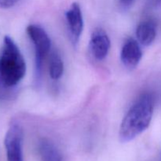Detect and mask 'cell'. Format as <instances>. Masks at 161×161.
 Instances as JSON below:
<instances>
[{
    "mask_svg": "<svg viewBox=\"0 0 161 161\" xmlns=\"http://www.w3.org/2000/svg\"><path fill=\"white\" fill-rule=\"evenodd\" d=\"M154 102L151 94H145L129 109L121 122L119 138L129 142L141 135L150 125L153 115Z\"/></svg>",
    "mask_w": 161,
    "mask_h": 161,
    "instance_id": "6da1fadb",
    "label": "cell"
},
{
    "mask_svg": "<svg viewBox=\"0 0 161 161\" xmlns=\"http://www.w3.org/2000/svg\"><path fill=\"white\" fill-rule=\"evenodd\" d=\"M26 63L16 42L9 36L0 50V89L15 86L25 75Z\"/></svg>",
    "mask_w": 161,
    "mask_h": 161,
    "instance_id": "7a4b0ae2",
    "label": "cell"
},
{
    "mask_svg": "<svg viewBox=\"0 0 161 161\" xmlns=\"http://www.w3.org/2000/svg\"><path fill=\"white\" fill-rule=\"evenodd\" d=\"M26 31L35 47V75L36 81H39L42 75V61L50 51L51 41L45 30L39 25H29Z\"/></svg>",
    "mask_w": 161,
    "mask_h": 161,
    "instance_id": "3957f363",
    "label": "cell"
},
{
    "mask_svg": "<svg viewBox=\"0 0 161 161\" xmlns=\"http://www.w3.org/2000/svg\"><path fill=\"white\" fill-rule=\"evenodd\" d=\"M23 129L20 124L16 122L12 123L6 131L4 139L7 161H23Z\"/></svg>",
    "mask_w": 161,
    "mask_h": 161,
    "instance_id": "277c9868",
    "label": "cell"
},
{
    "mask_svg": "<svg viewBox=\"0 0 161 161\" xmlns=\"http://www.w3.org/2000/svg\"><path fill=\"white\" fill-rule=\"evenodd\" d=\"M89 47L95 59L98 61L105 59L111 47V42L107 33L102 28L94 29L91 34Z\"/></svg>",
    "mask_w": 161,
    "mask_h": 161,
    "instance_id": "5b68a950",
    "label": "cell"
},
{
    "mask_svg": "<svg viewBox=\"0 0 161 161\" xmlns=\"http://www.w3.org/2000/svg\"><path fill=\"white\" fill-rule=\"evenodd\" d=\"M65 17L72 41L77 43L83 30V14L80 5L77 3H72L66 11Z\"/></svg>",
    "mask_w": 161,
    "mask_h": 161,
    "instance_id": "8992f818",
    "label": "cell"
},
{
    "mask_svg": "<svg viewBox=\"0 0 161 161\" xmlns=\"http://www.w3.org/2000/svg\"><path fill=\"white\" fill-rule=\"evenodd\" d=\"M142 58V52L139 44L135 39H128L122 47L120 53V59L125 67L128 69H135Z\"/></svg>",
    "mask_w": 161,
    "mask_h": 161,
    "instance_id": "52a82bcc",
    "label": "cell"
},
{
    "mask_svg": "<svg viewBox=\"0 0 161 161\" xmlns=\"http://www.w3.org/2000/svg\"><path fill=\"white\" fill-rule=\"evenodd\" d=\"M138 42L143 46H149L153 42L157 36V27L151 20H146L138 25L136 29Z\"/></svg>",
    "mask_w": 161,
    "mask_h": 161,
    "instance_id": "ba28073f",
    "label": "cell"
},
{
    "mask_svg": "<svg viewBox=\"0 0 161 161\" xmlns=\"http://www.w3.org/2000/svg\"><path fill=\"white\" fill-rule=\"evenodd\" d=\"M39 153L43 161H61V156L59 151L49 140L42 139L40 141Z\"/></svg>",
    "mask_w": 161,
    "mask_h": 161,
    "instance_id": "9c48e42d",
    "label": "cell"
},
{
    "mask_svg": "<svg viewBox=\"0 0 161 161\" xmlns=\"http://www.w3.org/2000/svg\"><path fill=\"white\" fill-rule=\"evenodd\" d=\"M49 72L51 79L57 80L61 77L64 72V63L58 53H53L50 56Z\"/></svg>",
    "mask_w": 161,
    "mask_h": 161,
    "instance_id": "30bf717a",
    "label": "cell"
},
{
    "mask_svg": "<svg viewBox=\"0 0 161 161\" xmlns=\"http://www.w3.org/2000/svg\"><path fill=\"white\" fill-rule=\"evenodd\" d=\"M20 0H0V9H8L17 4Z\"/></svg>",
    "mask_w": 161,
    "mask_h": 161,
    "instance_id": "8fae6325",
    "label": "cell"
},
{
    "mask_svg": "<svg viewBox=\"0 0 161 161\" xmlns=\"http://www.w3.org/2000/svg\"><path fill=\"white\" fill-rule=\"evenodd\" d=\"M135 0H119V3L124 7H128L133 3Z\"/></svg>",
    "mask_w": 161,
    "mask_h": 161,
    "instance_id": "7c38bea8",
    "label": "cell"
},
{
    "mask_svg": "<svg viewBox=\"0 0 161 161\" xmlns=\"http://www.w3.org/2000/svg\"><path fill=\"white\" fill-rule=\"evenodd\" d=\"M153 1L156 4H159V3H161V0H153Z\"/></svg>",
    "mask_w": 161,
    "mask_h": 161,
    "instance_id": "4fadbf2b",
    "label": "cell"
}]
</instances>
